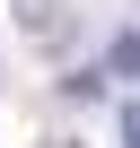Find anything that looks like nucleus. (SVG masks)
Listing matches in <instances>:
<instances>
[{
  "mask_svg": "<svg viewBox=\"0 0 140 148\" xmlns=\"http://www.w3.org/2000/svg\"><path fill=\"white\" fill-rule=\"evenodd\" d=\"M105 79H140V35H131V26L105 44Z\"/></svg>",
  "mask_w": 140,
  "mask_h": 148,
  "instance_id": "obj_1",
  "label": "nucleus"
},
{
  "mask_svg": "<svg viewBox=\"0 0 140 148\" xmlns=\"http://www.w3.org/2000/svg\"><path fill=\"white\" fill-rule=\"evenodd\" d=\"M123 148H140V96L123 105Z\"/></svg>",
  "mask_w": 140,
  "mask_h": 148,
  "instance_id": "obj_2",
  "label": "nucleus"
}]
</instances>
